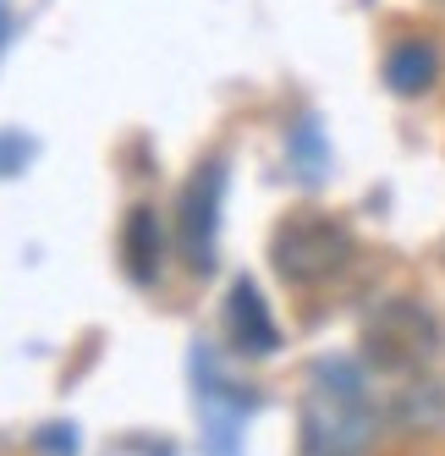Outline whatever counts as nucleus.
<instances>
[{
  "label": "nucleus",
  "instance_id": "obj_3",
  "mask_svg": "<svg viewBox=\"0 0 445 456\" xmlns=\"http://www.w3.org/2000/svg\"><path fill=\"white\" fill-rule=\"evenodd\" d=\"M434 352H440V319L418 297H391L363 319V357L374 369L407 374L424 369Z\"/></svg>",
  "mask_w": 445,
  "mask_h": 456
},
{
  "label": "nucleus",
  "instance_id": "obj_4",
  "mask_svg": "<svg viewBox=\"0 0 445 456\" xmlns=\"http://www.w3.org/2000/svg\"><path fill=\"white\" fill-rule=\"evenodd\" d=\"M214 209H220V166H204V171H193V182L182 192V253L193 270H209Z\"/></svg>",
  "mask_w": 445,
  "mask_h": 456
},
{
  "label": "nucleus",
  "instance_id": "obj_7",
  "mask_svg": "<svg viewBox=\"0 0 445 456\" xmlns=\"http://www.w3.org/2000/svg\"><path fill=\"white\" fill-rule=\"evenodd\" d=\"M434 77H440V50L429 45V39H396L391 45V55H385V83L396 88V94H424V88H434Z\"/></svg>",
  "mask_w": 445,
  "mask_h": 456
},
{
  "label": "nucleus",
  "instance_id": "obj_2",
  "mask_svg": "<svg viewBox=\"0 0 445 456\" xmlns=\"http://www.w3.org/2000/svg\"><path fill=\"white\" fill-rule=\"evenodd\" d=\"M352 253H358V242L346 232V220L320 215V209L286 215L270 237V265L286 286H325L352 265Z\"/></svg>",
  "mask_w": 445,
  "mask_h": 456
},
{
  "label": "nucleus",
  "instance_id": "obj_5",
  "mask_svg": "<svg viewBox=\"0 0 445 456\" xmlns=\"http://www.w3.org/2000/svg\"><path fill=\"white\" fill-rule=\"evenodd\" d=\"M226 336L247 357H264V352L280 346V330H275V319H270V308H264V297H259L253 281L231 286V297H226Z\"/></svg>",
  "mask_w": 445,
  "mask_h": 456
},
{
  "label": "nucleus",
  "instance_id": "obj_6",
  "mask_svg": "<svg viewBox=\"0 0 445 456\" xmlns=\"http://www.w3.org/2000/svg\"><path fill=\"white\" fill-rule=\"evenodd\" d=\"M121 265H126V275H133L138 286H149L154 275H160V215H154L149 204L126 209V220H121Z\"/></svg>",
  "mask_w": 445,
  "mask_h": 456
},
{
  "label": "nucleus",
  "instance_id": "obj_8",
  "mask_svg": "<svg viewBox=\"0 0 445 456\" xmlns=\"http://www.w3.org/2000/svg\"><path fill=\"white\" fill-rule=\"evenodd\" d=\"M440 6H445V0H440Z\"/></svg>",
  "mask_w": 445,
  "mask_h": 456
},
{
  "label": "nucleus",
  "instance_id": "obj_1",
  "mask_svg": "<svg viewBox=\"0 0 445 456\" xmlns=\"http://www.w3.org/2000/svg\"><path fill=\"white\" fill-rule=\"evenodd\" d=\"M374 440V407L352 369H320L303 407V451L308 456H363Z\"/></svg>",
  "mask_w": 445,
  "mask_h": 456
}]
</instances>
